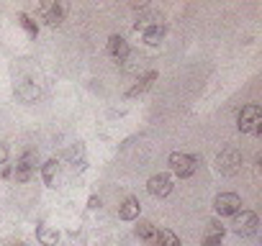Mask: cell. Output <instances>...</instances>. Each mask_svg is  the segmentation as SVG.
Instances as JSON below:
<instances>
[{
  "label": "cell",
  "instance_id": "obj_1",
  "mask_svg": "<svg viewBox=\"0 0 262 246\" xmlns=\"http://www.w3.org/2000/svg\"><path fill=\"white\" fill-rule=\"evenodd\" d=\"M237 129L242 134H254V136L262 134V108L257 103H249L237 113Z\"/></svg>",
  "mask_w": 262,
  "mask_h": 246
},
{
  "label": "cell",
  "instance_id": "obj_2",
  "mask_svg": "<svg viewBox=\"0 0 262 246\" xmlns=\"http://www.w3.org/2000/svg\"><path fill=\"white\" fill-rule=\"evenodd\" d=\"M167 164H170V170H172V175H175V177L188 180V177H193V175H196L198 164H201V156L182 154V151H172V154H170V159H167Z\"/></svg>",
  "mask_w": 262,
  "mask_h": 246
},
{
  "label": "cell",
  "instance_id": "obj_3",
  "mask_svg": "<svg viewBox=\"0 0 262 246\" xmlns=\"http://www.w3.org/2000/svg\"><path fill=\"white\" fill-rule=\"evenodd\" d=\"M67 3L64 0H52V3H36V16H39L49 28H57V26H62V21H64V16H67Z\"/></svg>",
  "mask_w": 262,
  "mask_h": 246
},
{
  "label": "cell",
  "instance_id": "obj_4",
  "mask_svg": "<svg viewBox=\"0 0 262 246\" xmlns=\"http://www.w3.org/2000/svg\"><path fill=\"white\" fill-rule=\"evenodd\" d=\"M242 170V151L234 146H227L216 154V172L223 177H232Z\"/></svg>",
  "mask_w": 262,
  "mask_h": 246
},
{
  "label": "cell",
  "instance_id": "obj_5",
  "mask_svg": "<svg viewBox=\"0 0 262 246\" xmlns=\"http://www.w3.org/2000/svg\"><path fill=\"white\" fill-rule=\"evenodd\" d=\"M36 164H39V156H36L33 149H26L18 159H16V170H13V180L16 182H28L36 175Z\"/></svg>",
  "mask_w": 262,
  "mask_h": 246
},
{
  "label": "cell",
  "instance_id": "obj_6",
  "mask_svg": "<svg viewBox=\"0 0 262 246\" xmlns=\"http://www.w3.org/2000/svg\"><path fill=\"white\" fill-rule=\"evenodd\" d=\"M229 226H232V233H237V236H254L259 228V218H257V213L242 208L237 216H232Z\"/></svg>",
  "mask_w": 262,
  "mask_h": 246
},
{
  "label": "cell",
  "instance_id": "obj_7",
  "mask_svg": "<svg viewBox=\"0 0 262 246\" xmlns=\"http://www.w3.org/2000/svg\"><path fill=\"white\" fill-rule=\"evenodd\" d=\"M242 197L237 195V192H218L216 197H213V211H216V216L218 218H223V216H237L239 211H242Z\"/></svg>",
  "mask_w": 262,
  "mask_h": 246
},
{
  "label": "cell",
  "instance_id": "obj_8",
  "mask_svg": "<svg viewBox=\"0 0 262 246\" xmlns=\"http://www.w3.org/2000/svg\"><path fill=\"white\" fill-rule=\"evenodd\" d=\"M172 187H175V182H172V177L165 175V172L152 175V177L146 180V192L152 195V197H167V195L172 192Z\"/></svg>",
  "mask_w": 262,
  "mask_h": 246
},
{
  "label": "cell",
  "instance_id": "obj_9",
  "mask_svg": "<svg viewBox=\"0 0 262 246\" xmlns=\"http://www.w3.org/2000/svg\"><path fill=\"white\" fill-rule=\"evenodd\" d=\"M108 54L114 57L116 62H126V57L131 54V49H129V41L124 38V36H119V33H114V36H108Z\"/></svg>",
  "mask_w": 262,
  "mask_h": 246
},
{
  "label": "cell",
  "instance_id": "obj_10",
  "mask_svg": "<svg viewBox=\"0 0 262 246\" xmlns=\"http://www.w3.org/2000/svg\"><path fill=\"white\" fill-rule=\"evenodd\" d=\"M160 74H157V69H149V72H144L136 82H134V85L129 88V93H126V98H139V95H144L149 88H152L155 85V79H157Z\"/></svg>",
  "mask_w": 262,
  "mask_h": 246
},
{
  "label": "cell",
  "instance_id": "obj_11",
  "mask_svg": "<svg viewBox=\"0 0 262 246\" xmlns=\"http://www.w3.org/2000/svg\"><path fill=\"white\" fill-rule=\"evenodd\" d=\"M13 93H16V98L21 103H36V100H39V88H36L33 82H28V79L18 82V85L13 88Z\"/></svg>",
  "mask_w": 262,
  "mask_h": 246
},
{
  "label": "cell",
  "instance_id": "obj_12",
  "mask_svg": "<svg viewBox=\"0 0 262 246\" xmlns=\"http://www.w3.org/2000/svg\"><path fill=\"white\" fill-rule=\"evenodd\" d=\"M141 213V202L136 197H126L121 205H119V218L121 221H136Z\"/></svg>",
  "mask_w": 262,
  "mask_h": 246
},
{
  "label": "cell",
  "instance_id": "obj_13",
  "mask_svg": "<svg viewBox=\"0 0 262 246\" xmlns=\"http://www.w3.org/2000/svg\"><path fill=\"white\" fill-rule=\"evenodd\" d=\"M67 159H69V164H74V170L83 172V170H85V144H83V141L72 144V146L67 149Z\"/></svg>",
  "mask_w": 262,
  "mask_h": 246
},
{
  "label": "cell",
  "instance_id": "obj_14",
  "mask_svg": "<svg viewBox=\"0 0 262 246\" xmlns=\"http://www.w3.org/2000/svg\"><path fill=\"white\" fill-rule=\"evenodd\" d=\"M36 241H39L42 246H57L59 243V233L52 226H39L36 228Z\"/></svg>",
  "mask_w": 262,
  "mask_h": 246
},
{
  "label": "cell",
  "instance_id": "obj_15",
  "mask_svg": "<svg viewBox=\"0 0 262 246\" xmlns=\"http://www.w3.org/2000/svg\"><path fill=\"white\" fill-rule=\"evenodd\" d=\"M57 172H59V161L52 156V159H47L44 164H42V180H44V185H49V187H54V180H57Z\"/></svg>",
  "mask_w": 262,
  "mask_h": 246
},
{
  "label": "cell",
  "instance_id": "obj_16",
  "mask_svg": "<svg viewBox=\"0 0 262 246\" xmlns=\"http://www.w3.org/2000/svg\"><path fill=\"white\" fill-rule=\"evenodd\" d=\"M144 33V44L146 47H157L160 41L165 38V26L162 23H155V26H149L146 31H141Z\"/></svg>",
  "mask_w": 262,
  "mask_h": 246
},
{
  "label": "cell",
  "instance_id": "obj_17",
  "mask_svg": "<svg viewBox=\"0 0 262 246\" xmlns=\"http://www.w3.org/2000/svg\"><path fill=\"white\" fill-rule=\"evenodd\" d=\"M16 21H18V26H21V28H23L31 38L39 36V23L33 21V16H28V13H23V11H21V13L16 16Z\"/></svg>",
  "mask_w": 262,
  "mask_h": 246
},
{
  "label": "cell",
  "instance_id": "obj_18",
  "mask_svg": "<svg viewBox=\"0 0 262 246\" xmlns=\"http://www.w3.org/2000/svg\"><path fill=\"white\" fill-rule=\"evenodd\" d=\"M139 223H136V228H134V233L139 236V238H144V241H152L155 236H157V228H155V223L152 221H144V218H136Z\"/></svg>",
  "mask_w": 262,
  "mask_h": 246
},
{
  "label": "cell",
  "instance_id": "obj_19",
  "mask_svg": "<svg viewBox=\"0 0 262 246\" xmlns=\"http://www.w3.org/2000/svg\"><path fill=\"white\" fill-rule=\"evenodd\" d=\"M155 241H157V246H182V243H180V236H177V233H172L170 228L157 231Z\"/></svg>",
  "mask_w": 262,
  "mask_h": 246
},
{
  "label": "cell",
  "instance_id": "obj_20",
  "mask_svg": "<svg viewBox=\"0 0 262 246\" xmlns=\"http://www.w3.org/2000/svg\"><path fill=\"white\" fill-rule=\"evenodd\" d=\"M155 23H157V16H152V13L139 16V18L134 21V31H146L149 26H155Z\"/></svg>",
  "mask_w": 262,
  "mask_h": 246
},
{
  "label": "cell",
  "instance_id": "obj_21",
  "mask_svg": "<svg viewBox=\"0 0 262 246\" xmlns=\"http://www.w3.org/2000/svg\"><path fill=\"white\" fill-rule=\"evenodd\" d=\"M223 233H227V228L221 226V221L218 218H213V221H208V228H206V236H218V238H223Z\"/></svg>",
  "mask_w": 262,
  "mask_h": 246
},
{
  "label": "cell",
  "instance_id": "obj_22",
  "mask_svg": "<svg viewBox=\"0 0 262 246\" xmlns=\"http://www.w3.org/2000/svg\"><path fill=\"white\" fill-rule=\"evenodd\" d=\"M3 246H26L23 238H16V236H6L3 238Z\"/></svg>",
  "mask_w": 262,
  "mask_h": 246
},
{
  "label": "cell",
  "instance_id": "obj_23",
  "mask_svg": "<svg viewBox=\"0 0 262 246\" xmlns=\"http://www.w3.org/2000/svg\"><path fill=\"white\" fill-rule=\"evenodd\" d=\"M103 205V200L98 197V195H90V200H88V211H98Z\"/></svg>",
  "mask_w": 262,
  "mask_h": 246
},
{
  "label": "cell",
  "instance_id": "obj_24",
  "mask_svg": "<svg viewBox=\"0 0 262 246\" xmlns=\"http://www.w3.org/2000/svg\"><path fill=\"white\" fill-rule=\"evenodd\" d=\"M8 154H11L8 144H6V141H0V164H6V161H8Z\"/></svg>",
  "mask_w": 262,
  "mask_h": 246
},
{
  "label": "cell",
  "instance_id": "obj_25",
  "mask_svg": "<svg viewBox=\"0 0 262 246\" xmlns=\"http://www.w3.org/2000/svg\"><path fill=\"white\" fill-rule=\"evenodd\" d=\"M203 246H221L218 236H203Z\"/></svg>",
  "mask_w": 262,
  "mask_h": 246
},
{
  "label": "cell",
  "instance_id": "obj_26",
  "mask_svg": "<svg viewBox=\"0 0 262 246\" xmlns=\"http://www.w3.org/2000/svg\"><path fill=\"white\" fill-rule=\"evenodd\" d=\"M0 175H3V177H6V180H8V177H11V175H13V170H11V167H8V164H3V172H0Z\"/></svg>",
  "mask_w": 262,
  "mask_h": 246
}]
</instances>
